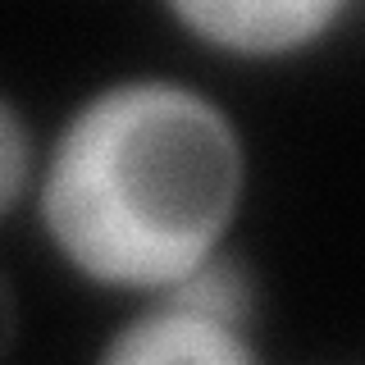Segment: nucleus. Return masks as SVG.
I'll use <instances>...</instances> for the list:
<instances>
[{"label":"nucleus","instance_id":"nucleus-1","mask_svg":"<svg viewBox=\"0 0 365 365\" xmlns=\"http://www.w3.org/2000/svg\"><path fill=\"white\" fill-rule=\"evenodd\" d=\"M242 187L247 155L224 106L169 78H128L55 133L37 215L83 279L160 292L224 247Z\"/></svg>","mask_w":365,"mask_h":365},{"label":"nucleus","instance_id":"nucleus-2","mask_svg":"<svg viewBox=\"0 0 365 365\" xmlns=\"http://www.w3.org/2000/svg\"><path fill=\"white\" fill-rule=\"evenodd\" d=\"M351 0H165L182 32L237 60H283L315 46Z\"/></svg>","mask_w":365,"mask_h":365},{"label":"nucleus","instance_id":"nucleus-3","mask_svg":"<svg viewBox=\"0 0 365 365\" xmlns=\"http://www.w3.org/2000/svg\"><path fill=\"white\" fill-rule=\"evenodd\" d=\"M101 361L114 365H247L256 361V342L242 329H228L210 315H197L187 306L169 302V297H151L133 319H123L106 338Z\"/></svg>","mask_w":365,"mask_h":365},{"label":"nucleus","instance_id":"nucleus-4","mask_svg":"<svg viewBox=\"0 0 365 365\" xmlns=\"http://www.w3.org/2000/svg\"><path fill=\"white\" fill-rule=\"evenodd\" d=\"M155 297H169V302L187 306L197 315H210L228 329H242V334L256 329V269L228 247L210 251L197 269H187L178 283L160 288Z\"/></svg>","mask_w":365,"mask_h":365},{"label":"nucleus","instance_id":"nucleus-5","mask_svg":"<svg viewBox=\"0 0 365 365\" xmlns=\"http://www.w3.org/2000/svg\"><path fill=\"white\" fill-rule=\"evenodd\" d=\"M32 142H28V128H23V114L14 101H0V215H14L19 201L28 197L32 187Z\"/></svg>","mask_w":365,"mask_h":365}]
</instances>
